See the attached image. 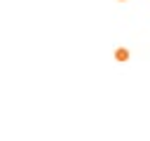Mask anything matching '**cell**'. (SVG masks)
<instances>
[{"label":"cell","instance_id":"obj_1","mask_svg":"<svg viewBox=\"0 0 150 141\" xmlns=\"http://www.w3.org/2000/svg\"><path fill=\"white\" fill-rule=\"evenodd\" d=\"M115 59H117V61H127V59H129V49H124V47L115 49Z\"/></svg>","mask_w":150,"mask_h":141}]
</instances>
